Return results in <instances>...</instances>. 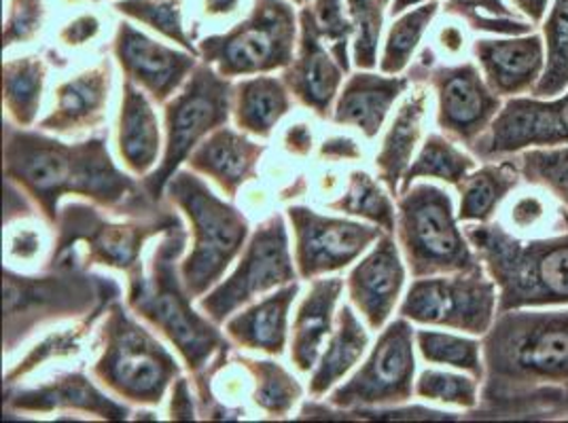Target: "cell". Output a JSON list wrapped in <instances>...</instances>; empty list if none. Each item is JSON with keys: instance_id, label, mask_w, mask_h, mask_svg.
Wrapping results in <instances>:
<instances>
[{"instance_id": "12", "label": "cell", "mask_w": 568, "mask_h": 423, "mask_svg": "<svg viewBox=\"0 0 568 423\" xmlns=\"http://www.w3.org/2000/svg\"><path fill=\"white\" fill-rule=\"evenodd\" d=\"M176 223H181V218L168 208L144 216L142 220L139 216L130 223H111L92 206L69 204L60 214L58 250L51 260L69 255L77 244H85L90 260L132 274L141 267L142 244L160 231H168Z\"/></svg>"}, {"instance_id": "51", "label": "cell", "mask_w": 568, "mask_h": 423, "mask_svg": "<svg viewBox=\"0 0 568 423\" xmlns=\"http://www.w3.org/2000/svg\"><path fill=\"white\" fill-rule=\"evenodd\" d=\"M321 155L329 157V159H358L361 157V148L356 146L355 141L337 136V138L325 141L323 148H321Z\"/></svg>"}, {"instance_id": "22", "label": "cell", "mask_w": 568, "mask_h": 423, "mask_svg": "<svg viewBox=\"0 0 568 423\" xmlns=\"http://www.w3.org/2000/svg\"><path fill=\"white\" fill-rule=\"evenodd\" d=\"M111 90V62L104 60L92 71L64 83L55 94V109L41 121V127L58 134L94 127L104 118V106Z\"/></svg>"}, {"instance_id": "17", "label": "cell", "mask_w": 568, "mask_h": 423, "mask_svg": "<svg viewBox=\"0 0 568 423\" xmlns=\"http://www.w3.org/2000/svg\"><path fill=\"white\" fill-rule=\"evenodd\" d=\"M288 218L295 227V262L302 278L337 271L361 257L369 244L386 231L382 227H365L361 223L323 216L310 208H291Z\"/></svg>"}, {"instance_id": "54", "label": "cell", "mask_w": 568, "mask_h": 423, "mask_svg": "<svg viewBox=\"0 0 568 423\" xmlns=\"http://www.w3.org/2000/svg\"><path fill=\"white\" fill-rule=\"evenodd\" d=\"M511 7L518 9L521 18H526L530 24H544L545 13L551 0H509Z\"/></svg>"}, {"instance_id": "9", "label": "cell", "mask_w": 568, "mask_h": 423, "mask_svg": "<svg viewBox=\"0 0 568 423\" xmlns=\"http://www.w3.org/2000/svg\"><path fill=\"white\" fill-rule=\"evenodd\" d=\"M234 83L214 71L209 62L193 69L183 92L166 104L164 164L144 180V188L151 197L162 195L179 165L190 157L204 136L225 127L234 109Z\"/></svg>"}, {"instance_id": "27", "label": "cell", "mask_w": 568, "mask_h": 423, "mask_svg": "<svg viewBox=\"0 0 568 423\" xmlns=\"http://www.w3.org/2000/svg\"><path fill=\"white\" fill-rule=\"evenodd\" d=\"M521 174L511 157H503L497 162L481 165L474 169L460 185V223H493L503 202L520 187Z\"/></svg>"}, {"instance_id": "47", "label": "cell", "mask_w": 568, "mask_h": 423, "mask_svg": "<svg viewBox=\"0 0 568 423\" xmlns=\"http://www.w3.org/2000/svg\"><path fill=\"white\" fill-rule=\"evenodd\" d=\"M43 22L41 0H11V11L4 24V48L32 39Z\"/></svg>"}, {"instance_id": "28", "label": "cell", "mask_w": 568, "mask_h": 423, "mask_svg": "<svg viewBox=\"0 0 568 423\" xmlns=\"http://www.w3.org/2000/svg\"><path fill=\"white\" fill-rule=\"evenodd\" d=\"M300 283L291 282L278 290L276 295L267 297L248 311L240 313L227 322V334L237 345L248 350L281 355L286 343V316L288 307L295 301Z\"/></svg>"}, {"instance_id": "1", "label": "cell", "mask_w": 568, "mask_h": 423, "mask_svg": "<svg viewBox=\"0 0 568 423\" xmlns=\"http://www.w3.org/2000/svg\"><path fill=\"white\" fill-rule=\"evenodd\" d=\"M471 420L568 422V309H509L481 339Z\"/></svg>"}, {"instance_id": "18", "label": "cell", "mask_w": 568, "mask_h": 423, "mask_svg": "<svg viewBox=\"0 0 568 423\" xmlns=\"http://www.w3.org/2000/svg\"><path fill=\"white\" fill-rule=\"evenodd\" d=\"M474 55L490 90L500 97L532 94L545 71L544 34L477 39Z\"/></svg>"}, {"instance_id": "57", "label": "cell", "mask_w": 568, "mask_h": 423, "mask_svg": "<svg viewBox=\"0 0 568 423\" xmlns=\"http://www.w3.org/2000/svg\"><path fill=\"white\" fill-rule=\"evenodd\" d=\"M418 2H425V0H395L393 2V16H399V13H403L407 7H412V4H418Z\"/></svg>"}, {"instance_id": "19", "label": "cell", "mask_w": 568, "mask_h": 423, "mask_svg": "<svg viewBox=\"0 0 568 423\" xmlns=\"http://www.w3.org/2000/svg\"><path fill=\"white\" fill-rule=\"evenodd\" d=\"M115 53L125 76L139 83L158 104H164L195 69L191 55L151 41L130 24L119 25Z\"/></svg>"}, {"instance_id": "7", "label": "cell", "mask_w": 568, "mask_h": 423, "mask_svg": "<svg viewBox=\"0 0 568 423\" xmlns=\"http://www.w3.org/2000/svg\"><path fill=\"white\" fill-rule=\"evenodd\" d=\"M118 283L88 276L81 269H51L45 278L4 274V352H13L20 341L49 320L77 313H95L115 301Z\"/></svg>"}, {"instance_id": "25", "label": "cell", "mask_w": 568, "mask_h": 423, "mask_svg": "<svg viewBox=\"0 0 568 423\" xmlns=\"http://www.w3.org/2000/svg\"><path fill=\"white\" fill-rule=\"evenodd\" d=\"M409 76H378L369 72L355 74L335 106L337 123L356 125L367 138H374L395 100L407 90Z\"/></svg>"}, {"instance_id": "56", "label": "cell", "mask_w": 568, "mask_h": 423, "mask_svg": "<svg viewBox=\"0 0 568 423\" xmlns=\"http://www.w3.org/2000/svg\"><path fill=\"white\" fill-rule=\"evenodd\" d=\"M237 2L240 0H206V11L211 16H225L236 9Z\"/></svg>"}, {"instance_id": "44", "label": "cell", "mask_w": 568, "mask_h": 423, "mask_svg": "<svg viewBox=\"0 0 568 423\" xmlns=\"http://www.w3.org/2000/svg\"><path fill=\"white\" fill-rule=\"evenodd\" d=\"M118 9L121 13L162 32L170 41L181 43L193 55L197 53L181 24V0H121Z\"/></svg>"}, {"instance_id": "15", "label": "cell", "mask_w": 568, "mask_h": 423, "mask_svg": "<svg viewBox=\"0 0 568 423\" xmlns=\"http://www.w3.org/2000/svg\"><path fill=\"white\" fill-rule=\"evenodd\" d=\"M568 144V90L556 97H509L486 134L469 148L484 162L528 148Z\"/></svg>"}, {"instance_id": "45", "label": "cell", "mask_w": 568, "mask_h": 423, "mask_svg": "<svg viewBox=\"0 0 568 423\" xmlns=\"http://www.w3.org/2000/svg\"><path fill=\"white\" fill-rule=\"evenodd\" d=\"M355 20V60L358 69H374L382 30V4L376 0H348Z\"/></svg>"}, {"instance_id": "31", "label": "cell", "mask_w": 568, "mask_h": 423, "mask_svg": "<svg viewBox=\"0 0 568 423\" xmlns=\"http://www.w3.org/2000/svg\"><path fill=\"white\" fill-rule=\"evenodd\" d=\"M291 97L284 81L274 76H257L242 81L234 95L236 125L255 136H270L272 127L288 113Z\"/></svg>"}, {"instance_id": "10", "label": "cell", "mask_w": 568, "mask_h": 423, "mask_svg": "<svg viewBox=\"0 0 568 423\" xmlns=\"http://www.w3.org/2000/svg\"><path fill=\"white\" fill-rule=\"evenodd\" d=\"M295 16L283 0H257L251 18L202 43V58L223 76L286 69L293 62Z\"/></svg>"}, {"instance_id": "46", "label": "cell", "mask_w": 568, "mask_h": 423, "mask_svg": "<svg viewBox=\"0 0 568 423\" xmlns=\"http://www.w3.org/2000/svg\"><path fill=\"white\" fill-rule=\"evenodd\" d=\"M314 18L316 25L321 30V37L325 41H329L333 58L339 62V66L348 72V39L355 30V25L348 24L344 13H342V4L339 0H316V9H314Z\"/></svg>"}, {"instance_id": "52", "label": "cell", "mask_w": 568, "mask_h": 423, "mask_svg": "<svg viewBox=\"0 0 568 423\" xmlns=\"http://www.w3.org/2000/svg\"><path fill=\"white\" fill-rule=\"evenodd\" d=\"M39 248H41V239L34 231H28V229L11 237V244H9L11 255L18 259H32L39 252Z\"/></svg>"}, {"instance_id": "20", "label": "cell", "mask_w": 568, "mask_h": 423, "mask_svg": "<svg viewBox=\"0 0 568 423\" xmlns=\"http://www.w3.org/2000/svg\"><path fill=\"white\" fill-rule=\"evenodd\" d=\"M321 30L316 25L314 11H302V43L297 60L286 66L283 81L288 92L295 95L304 106L325 117L332 109L333 97L342 83L344 69L327 53L321 43Z\"/></svg>"}, {"instance_id": "21", "label": "cell", "mask_w": 568, "mask_h": 423, "mask_svg": "<svg viewBox=\"0 0 568 423\" xmlns=\"http://www.w3.org/2000/svg\"><path fill=\"white\" fill-rule=\"evenodd\" d=\"M405 282L399 248L390 236H382L367 259L361 260L348 278L351 299L367 318L372 329H382Z\"/></svg>"}, {"instance_id": "14", "label": "cell", "mask_w": 568, "mask_h": 423, "mask_svg": "<svg viewBox=\"0 0 568 423\" xmlns=\"http://www.w3.org/2000/svg\"><path fill=\"white\" fill-rule=\"evenodd\" d=\"M293 280L295 269L288 255L286 227L283 216L276 214L255 231L230 280L213 290L200 307L214 324H221L230 313L248 303L253 297Z\"/></svg>"}, {"instance_id": "49", "label": "cell", "mask_w": 568, "mask_h": 423, "mask_svg": "<svg viewBox=\"0 0 568 423\" xmlns=\"http://www.w3.org/2000/svg\"><path fill=\"white\" fill-rule=\"evenodd\" d=\"M98 20L94 16H83L79 20H74L72 24L67 25L60 34V39L67 43V45H83L85 41H90L92 37H95L98 32Z\"/></svg>"}, {"instance_id": "48", "label": "cell", "mask_w": 568, "mask_h": 423, "mask_svg": "<svg viewBox=\"0 0 568 423\" xmlns=\"http://www.w3.org/2000/svg\"><path fill=\"white\" fill-rule=\"evenodd\" d=\"M88 327H92V324H88ZM88 327H83V329H88ZM83 329L69 330V332H60V334L49 337L45 343H41L37 350H32L26 355L24 362L16 371H11L7 375V385L16 383V379H20V376L28 375L32 369H37L39 364H43L45 360L53 358V355L74 352L77 345H79V334H81L79 330Z\"/></svg>"}, {"instance_id": "58", "label": "cell", "mask_w": 568, "mask_h": 423, "mask_svg": "<svg viewBox=\"0 0 568 423\" xmlns=\"http://www.w3.org/2000/svg\"><path fill=\"white\" fill-rule=\"evenodd\" d=\"M376 2H378V4H382V7H386V4H388V0H376Z\"/></svg>"}, {"instance_id": "40", "label": "cell", "mask_w": 568, "mask_h": 423, "mask_svg": "<svg viewBox=\"0 0 568 423\" xmlns=\"http://www.w3.org/2000/svg\"><path fill=\"white\" fill-rule=\"evenodd\" d=\"M437 9H439V2L428 0L426 4L405 13L393 24L390 32H388L384 58H382V64H379L384 74H399L409 64V60L418 48L426 28L433 22Z\"/></svg>"}, {"instance_id": "53", "label": "cell", "mask_w": 568, "mask_h": 423, "mask_svg": "<svg viewBox=\"0 0 568 423\" xmlns=\"http://www.w3.org/2000/svg\"><path fill=\"white\" fill-rule=\"evenodd\" d=\"M284 144L293 155H308L312 151V134L306 125H293L288 127Z\"/></svg>"}, {"instance_id": "6", "label": "cell", "mask_w": 568, "mask_h": 423, "mask_svg": "<svg viewBox=\"0 0 568 423\" xmlns=\"http://www.w3.org/2000/svg\"><path fill=\"white\" fill-rule=\"evenodd\" d=\"M170 199L183 208L193 227V250L181 265V278L191 297L221 280L248 236V223L234 206L219 199L195 174L176 172L166 185Z\"/></svg>"}, {"instance_id": "2", "label": "cell", "mask_w": 568, "mask_h": 423, "mask_svg": "<svg viewBox=\"0 0 568 423\" xmlns=\"http://www.w3.org/2000/svg\"><path fill=\"white\" fill-rule=\"evenodd\" d=\"M4 174L39 202L49 223L58 220V202L69 193L128 214L162 210L155 197L119 172L100 138L64 144L4 123Z\"/></svg>"}, {"instance_id": "35", "label": "cell", "mask_w": 568, "mask_h": 423, "mask_svg": "<svg viewBox=\"0 0 568 423\" xmlns=\"http://www.w3.org/2000/svg\"><path fill=\"white\" fill-rule=\"evenodd\" d=\"M545 71L535 97H556L568 90V0H554L544 20Z\"/></svg>"}, {"instance_id": "13", "label": "cell", "mask_w": 568, "mask_h": 423, "mask_svg": "<svg viewBox=\"0 0 568 423\" xmlns=\"http://www.w3.org/2000/svg\"><path fill=\"white\" fill-rule=\"evenodd\" d=\"M409 81L430 85L437 94V125L469 148L479 141L497 118L503 102L490 90L474 62L456 66H418L409 71Z\"/></svg>"}, {"instance_id": "43", "label": "cell", "mask_w": 568, "mask_h": 423, "mask_svg": "<svg viewBox=\"0 0 568 423\" xmlns=\"http://www.w3.org/2000/svg\"><path fill=\"white\" fill-rule=\"evenodd\" d=\"M479 383L475 376L456 375L446 371H430L426 369L416 381V394L420 399L444 402L474 411L479 402Z\"/></svg>"}, {"instance_id": "23", "label": "cell", "mask_w": 568, "mask_h": 423, "mask_svg": "<svg viewBox=\"0 0 568 423\" xmlns=\"http://www.w3.org/2000/svg\"><path fill=\"white\" fill-rule=\"evenodd\" d=\"M7 406L16 411H41L48 413L53 409H79L100 415L104 420H125L128 409L106 399L98 392L94 383L83 375H67L48 385L34 390H7Z\"/></svg>"}, {"instance_id": "33", "label": "cell", "mask_w": 568, "mask_h": 423, "mask_svg": "<svg viewBox=\"0 0 568 423\" xmlns=\"http://www.w3.org/2000/svg\"><path fill=\"white\" fill-rule=\"evenodd\" d=\"M45 64L41 58L9 60L2 69L4 106L18 125H30L41 106Z\"/></svg>"}, {"instance_id": "59", "label": "cell", "mask_w": 568, "mask_h": 423, "mask_svg": "<svg viewBox=\"0 0 568 423\" xmlns=\"http://www.w3.org/2000/svg\"><path fill=\"white\" fill-rule=\"evenodd\" d=\"M295 2H304V0H295Z\"/></svg>"}, {"instance_id": "11", "label": "cell", "mask_w": 568, "mask_h": 423, "mask_svg": "<svg viewBox=\"0 0 568 423\" xmlns=\"http://www.w3.org/2000/svg\"><path fill=\"white\" fill-rule=\"evenodd\" d=\"M498 288L486 269L430 276L412 283L402 316L428 327L463 330L484 337L495 324Z\"/></svg>"}, {"instance_id": "55", "label": "cell", "mask_w": 568, "mask_h": 423, "mask_svg": "<svg viewBox=\"0 0 568 423\" xmlns=\"http://www.w3.org/2000/svg\"><path fill=\"white\" fill-rule=\"evenodd\" d=\"M439 41H442V45L446 51H450V53H460L463 51V45H465V34H463V30L458 28V25H446L444 30H442V34H439Z\"/></svg>"}, {"instance_id": "3", "label": "cell", "mask_w": 568, "mask_h": 423, "mask_svg": "<svg viewBox=\"0 0 568 423\" xmlns=\"http://www.w3.org/2000/svg\"><path fill=\"white\" fill-rule=\"evenodd\" d=\"M465 236L486 274L497 283V313L568 307V229L544 237H520L493 220L469 225Z\"/></svg>"}, {"instance_id": "36", "label": "cell", "mask_w": 568, "mask_h": 423, "mask_svg": "<svg viewBox=\"0 0 568 423\" xmlns=\"http://www.w3.org/2000/svg\"><path fill=\"white\" fill-rule=\"evenodd\" d=\"M509 157L514 159L526 185L544 188L568 210V144L528 148Z\"/></svg>"}, {"instance_id": "16", "label": "cell", "mask_w": 568, "mask_h": 423, "mask_svg": "<svg viewBox=\"0 0 568 423\" xmlns=\"http://www.w3.org/2000/svg\"><path fill=\"white\" fill-rule=\"evenodd\" d=\"M414 373V329L409 322L397 320L382 332L361 371L333 392L332 404L342 409L402 404L416 392Z\"/></svg>"}, {"instance_id": "50", "label": "cell", "mask_w": 568, "mask_h": 423, "mask_svg": "<svg viewBox=\"0 0 568 423\" xmlns=\"http://www.w3.org/2000/svg\"><path fill=\"white\" fill-rule=\"evenodd\" d=\"M172 420H193V400H191L190 388L185 379H179L172 392V404H170Z\"/></svg>"}, {"instance_id": "5", "label": "cell", "mask_w": 568, "mask_h": 423, "mask_svg": "<svg viewBox=\"0 0 568 423\" xmlns=\"http://www.w3.org/2000/svg\"><path fill=\"white\" fill-rule=\"evenodd\" d=\"M402 195L397 234L405 262L416 280L484 267L467 236L458 229L450 193L420 183Z\"/></svg>"}, {"instance_id": "41", "label": "cell", "mask_w": 568, "mask_h": 423, "mask_svg": "<svg viewBox=\"0 0 568 423\" xmlns=\"http://www.w3.org/2000/svg\"><path fill=\"white\" fill-rule=\"evenodd\" d=\"M333 210L346 212L353 216L367 218L376 223L386 234L395 231V210L388 199V195L382 190L378 183L365 174V172H355L351 178V187L346 195H342L339 202H333Z\"/></svg>"}, {"instance_id": "38", "label": "cell", "mask_w": 568, "mask_h": 423, "mask_svg": "<svg viewBox=\"0 0 568 423\" xmlns=\"http://www.w3.org/2000/svg\"><path fill=\"white\" fill-rule=\"evenodd\" d=\"M416 341L426 362L454 367L475 376L477 381H484L486 369H484L481 341L458 337L450 332H437V330H418Z\"/></svg>"}, {"instance_id": "34", "label": "cell", "mask_w": 568, "mask_h": 423, "mask_svg": "<svg viewBox=\"0 0 568 423\" xmlns=\"http://www.w3.org/2000/svg\"><path fill=\"white\" fill-rule=\"evenodd\" d=\"M475 169V159L463 153L454 142L442 134H430L423 144L416 162L407 167L403 176V188L407 190L418 178H437L452 187L460 185Z\"/></svg>"}, {"instance_id": "26", "label": "cell", "mask_w": 568, "mask_h": 423, "mask_svg": "<svg viewBox=\"0 0 568 423\" xmlns=\"http://www.w3.org/2000/svg\"><path fill=\"white\" fill-rule=\"evenodd\" d=\"M119 151L134 174H146L160 153V130L153 106L134 81L123 83Z\"/></svg>"}, {"instance_id": "4", "label": "cell", "mask_w": 568, "mask_h": 423, "mask_svg": "<svg viewBox=\"0 0 568 423\" xmlns=\"http://www.w3.org/2000/svg\"><path fill=\"white\" fill-rule=\"evenodd\" d=\"M185 248L183 223L172 225L164 231V239L155 250L153 269L146 278L142 265L130 274V307L149 324L162 330L176 350L185 358L191 371H202L213 362L221 367L230 352V343L214 329L213 322L193 311L191 297L176 276V260Z\"/></svg>"}, {"instance_id": "29", "label": "cell", "mask_w": 568, "mask_h": 423, "mask_svg": "<svg viewBox=\"0 0 568 423\" xmlns=\"http://www.w3.org/2000/svg\"><path fill=\"white\" fill-rule=\"evenodd\" d=\"M426 106H428V92L425 83H418L414 94L403 100L397 117L393 121L382 151L378 153L379 178L395 193L399 188V180L405 176L416 144L423 134Z\"/></svg>"}, {"instance_id": "24", "label": "cell", "mask_w": 568, "mask_h": 423, "mask_svg": "<svg viewBox=\"0 0 568 423\" xmlns=\"http://www.w3.org/2000/svg\"><path fill=\"white\" fill-rule=\"evenodd\" d=\"M263 148L244 138L230 127L213 132L209 141L200 142L191 153V169L211 176L227 195H236L237 188L255 174Z\"/></svg>"}, {"instance_id": "32", "label": "cell", "mask_w": 568, "mask_h": 423, "mask_svg": "<svg viewBox=\"0 0 568 423\" xmlns=\"http://www.w3.org/2000/svg\"><path fill=\"white\" fill-rule=\"evenodd\" d=\"M369 343L367 330L361 327L351 306L342 307L337 313V330L333 334L332 343L323 355L316 373L312 376L310 392L314 396L325 394L342 376L346 375L363 355Z\"/></svg>"}, {"instance_id": "39", "label": "cell", "mask_w": 568, "mask_h": 423, "mask_svg": "<svg viewBox=\"0 0 568 423\" xmlns=\"http://www.w3.org/2000/svg\"><path fill=\"white\" fill-rule=\"evenodd\" d=\"M509 227L520 237H530V234L547 229L549 234H560L568 229V210L558 204L554 206V197L537 188V193H520L507 208Z\"/></svg>"}, {"instance_id": "42", "label": "cell", "mask_w": 568, "mask_h": 423, "mask_svg": "<svg viewBox=\"0 0 568 423\" xmlns=\"http://www.w3.org/2000/svg\"><path fill=\"white\" fill-rule=\"evenodd\" d=\"M246 369L257 379L255 402L270 415L284 417L302 396L300 383L284 371L283 367L267 360H242Z\"/></svg>"}, {"instance_id": "30", "label": "cell", "mask_w": 568, "mask_h": 423, "mask_svg": "<svg viewBox=\"0 0 568 423\" xmlns=\"http://www.w3.org/2000/svg\"><path fill=\"white\" fill-rule=\"evenodd\" d=\"M344 288L339 278L316 280L310 288L306 301L300 307L293 324V362L300 371L308 373L316 364L321 345L332 332L333 307Z\"/></svg>"}, {"instance_id": "8", "label": "cell", "mask_w": 568, "mask_h": 423, "mask_svg": "<svg viewBox=\"0 0 568 423\" xmlns=\"http://www.w3.org/2000/svg\"><path fill=\"white\" fill-rule=\"evenodd\" d=\"M102 341L104 352L94 375L121 399L160 404L170 381L179 375L172 353L118 303L109 309Z\"/></svg>"}, {"instance_id": "37", "label": "cell", "mask_w": 568, "mask_h": 423, "mask_svg": "<svg viewBox=\"0 0 568 423\" xmlns=\"http://www.w3.org/2000/svg\"><path fill=\"white\" fill-rule=\"evenodd\" d=\"M444 11L463 20L471 30L495 37H521L535 32V24L509 9L503 0H446Z\"/></svg>"}]
</instances>
